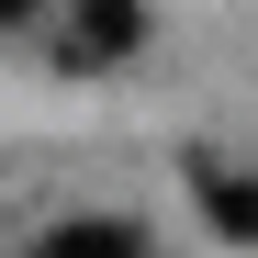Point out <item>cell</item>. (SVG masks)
<instances>
[{
	"instance_id": "cell-2",
	"label": "cell",
	"mask_w": 258,
	"mask_h": 258,
	"mask_svg": "<svg viewBox=\"0 0 258 258\" xmlns=\"http://www.w3.org/2000/svg\"><path fill=\"white\" fill-rule=\"evenodd\" d=\"M34 258H146V225L135 213H79V225L34 236Z\"/></svg>"
},
{
	"instance_id": "cell-1",
	"label": "cell",
	"mask_w": 258,
	"mask_h": 258,
	"mask_svg": "<svg viewBox=\"0 0 258 258\" xmlns=\"http://www.w3.org/2000/svg\"><path fill=\"white\" fill-rule=\"evenodd\" d=\"M68 12H79V34H68L79 68H112V56L146 45V12H135V0H68Z\"/></svg>"
},
{
	"instance_id": "cell-3",
	"label": "cell",
	"mask_w": 258,
	"mask_h": 258,
	"mask_svg": "<svg viewBox=\"0 0 258 258\" xmlns=\"http://www.w3.org/2000/svg\"><path fill=\"white\" fill-rule=\"evenodd\" d=\"M191 180H202V213H213V225H225V236H258V180H236V168H191Z\"/></svg>"
},
{
	"instance_id": "cell-4",
	"label": "cell",
	"mask_w": 258,
	"mask_h": 258,
	"mask_svg": "<svg viewBox=\"0 0 258 258\" xmlns=\"http://www.w3.org/2000/svg\"><path fill=\"white\" fill-rule=\"evenodd\" d=\"M23 12H34V0H0V23H23Z\"/></svg>"
}]
</instances>
